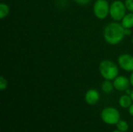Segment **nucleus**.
I'll list each match as a JSON object with an SVG mask.
<instances>
[{"label": "nucleus", "mask_w": 133, "mask_h": 132, "mask_svg": "<svg viewBox=\"0 0 133 132\" xmlns=\"http://www.w3.org/2000/svg\"><path fill=\"white\" fill-rule=\"evenodd\" d=\"M104 38L105 41L111 45H117L121 43L124 38L125 28L122 23L115 22L109 23L104 29L103 32Z\"/></svg>", "instance_id": "nucleus-1"}, {"label": "nucleus", "mask_w": 133, "mask_h": 132, "mask_svg": "<svg viewBox=\"0 0 133 132\" xmlns=\"http://www.w3.org/2000/svg\"><path fill=\"white\" fill-rule=\"evenodd\" d=\"M99 72L107 80H114L119 72L118 65L111 60H103L99 65Z\"/></svg>", "instance_id": "nucleus-2"}, {"label": "nucleus", "mask_w": 133, "mask_h": 132, "mask_svg": "<svg viewBox=\"0 0 133 132\" xmlns=\"http://www.w3.org/2000/svg\"><path fill=\"white\" fill-rule=\"evenodd\" d=\"M126 9L125 2L121 0H115L110 5L109 15L115 21H122L123 17L126 15Z\"/></svg>", "instance_id": "nucleus-3"}, {"label": "nucleus", "mask_w": 133, "mask_h": 132, "mask_svg": "<svg viewBox=\"0 0 133 132\" xmlns=\"http://www.w3.org/2000/svg\"><path fill=\"white\" fill-rule=\"evenodd\" d=\"M101 117L102 121L109 125L117 124V123L121 120L120 119V113L115 108L112 107H108L102 110Z\"/></svg>", "instance_id": "nucleus-4"}, {"label": "nucleus", "mask_w": 133, "mask_h": 132, "mask_svg": "<svg viewBox=\"0 0 133 132\" xmlns=\"http://www.w3.org/2000/svg\"><path fill=\"white\" fill-rule=\"evenodd\" d=\"M93 10L97 19H104L110 13V4L108 0H97L94 4Z\"/></svg>", "instance_id": "nucleus-5"}, {"label": "nucleus", "mask_w": 133, "mask_h": 132, "mask_svg": "<svg viewBox=\"0 0 133 132\" xmlns=\"http://www.w3.org/2000/svg\"><path fill=\"white\" fill-rule=\"evenodd\" d=\"M119 67L125 72H133V56L129 54H122L118 56Z\"/></svg>", "instance_id": "nucleus-6"}, {"label": "nucleus", "mask_w": 133, "mask_h": 132, "mask_svg": "<svg viewBox=\"0 0 133 132\" xmlns=\"http://www.w3.org/2000/svg\"><path fill=\"white\" fill-rule=\"evenodd\" d=\"M113 84L115 89L120 92L125 91L129 88V86L131 85L129 79L124 75H118L113 80Z\"/></svg>", "instance_id": "nucleus-7"}, {"label": "nucleus", "mask_w": 133, "mask_h": 132, "mask_svg": "<svg viewBox=\"0 0 133 132\" xmlns=\"http://www.w3.org/2000/svg\"><path fill=\"white\" fill-rule=\"evenodd\" d=\"M100 100V93L95 89H89L85 94V101L89 105H95Z\"/></svg>", "instance_id": "nucleus-8"}, {"label": "nucleus", "mask_w": 133, "mask_h": 132, "mask_svg": "<svg viewBox=\"0 0 133 132\" xmlns=\"http://www.w3.org/2000/svg\"><path fill=\"white\" fill-rule=\"evenodd\" d=\"M122 25L124 28L132 29L133 27V12L127 13L122 19Z\"/></svg>", "instance_id": "nucleus-9"}, {"label": "nucleus", "mask_w": 133, "mask_h": 132, "mask_svg": "<svg viewBox=\"0 0 133 132\" xmlns=\"http://www.w3.org/2000/svg\"><path fill=\"white\" fill-rule=\"evenodd\" d=\"M132 100L130 96V95L128 94H125L122 95L118 100L119 105L122 107V108H129L132 104Z\"/></svg>", "instance_id": "nucleus-10"}, {"label": "nucleus", "mask_w": 133, "mask_h": 132, "mask_svg": "<svg viewBox=\"0 0 133 132\" xmlns=\"http://www.w3.org/2000/svg\"><path fill=\"white\" fill-rule=\"evenodd\" d=\"M114 89H115L114 84H113V82H111V80L105 79L101 84V89L104 93L109 94L114 90Z\"/></svg>", "instance_id": "nucleus-11"}, {"label": "nucleus", "mask_w": 133, "mask_h": 132, "mask_svg": "<svg viewBox=\"0 0 133 132\" xmlns=\"http://www.w3.org/2000/svg\"><path fill=\"white\" fill-rule=\"evenodd\" d=\"M9 13V7L5 3H0V18L4 19Z\"/></svg>", "instance_id": "nucleus-12"}, {"label": "nucleus", "mask_w": 133, "mask_h": 132, "mask_svg": "<svg viewBox=\"0 0 133 132\" xmlns=\"http://www.w3.org/2000/svg\"><path fill=\"white\" fill-rule=\"evenodd\" d=\"M116 126H117L118 130H119V131H121L122 132H126L129 130V124L125 121H122V120H120L117 123Z\"/></svg>", "instance_id": "nucleus-13"}, {"label": "nucleus", "mask_w": 133, "mask_h": 132, "mask_svg": "<svg viewBox=\"0 0 133 132\" xmlns=\"http://www.w3.org/2000/svg\"><path fill=\"white\" fill-rule=\"evenodd\" d=\"M7 85H8L7 79L4 76H1L0 77V89L5 90L7 87Z\"/></svg>", "instance_id": "nucleus-14"}, {"label": "nucleus", "mask_w": 133, "mask_h": 132, "mask_svg": "<svg viewBox=\"0 0 133 132\" xmlns=\"http://www.w3.org/2000/svg\"><path fill=\"white\" fill-rule=\"evenodd\" d=\"M125 5L127 10H129L130 12H133V0H125Z\"/></svg>", "instance_id": "nucleus-15"}, {"label": "nucleus", "mask_w": 133, "mask_h": 132, "mask_svg": "<svg viewBox=\"0 0 133 132\" xmlns=\"http://www.w3.org/2000/svg\"><path fill=\"white\" fill-rule=\"evenodd\" d=\"M74 1L77 4L81 5H85L87 4H89L91 2V0H74Z\"/></svg>", "instance_id": "nucleus-16"}, {"label": "nucleus", "mask_w": 133, "mask_h": 132, "mask_svg": "<svg viewBox=\"0 0 133 132\" xmlns=\"http://www.w3.org/2000/svg\"><path fill=\"white\" fill-rule=\"evenodd\" d=\"M131 33H132L131 29H126V28H125V36H129Z\"/></svg>", "instance_id": "nucleus-17"}, {"label": "nucleus", "mask_w": 133, "mask_h": 132, "mask_svg": "<svg viewBox=\"0 0 133 132\" xmlns=\"http://www.w3.org/2000/svg\"><path fill=\"white\" fill-rule=\"evenodd\" d=\"M129 113L132 116H133V103L129 107Z\"/></svg>", "instance_id": "nucleus-18"}, {"label": "nucleus", "mask_w": 133, "mask_h": 132, "mask_svg": "<svg viewBox=\"0 0 133 132\" xmlns=\"http://www.w3.org/2000/svg\"><path fill=\"white\" fill-rule=\"evenodd\" d=\"M129 81H130V84L133 86V72H132V74L129 77Z\"/></svg>", "instance_id": "nucleus-19"}, {"label": "nucleus", "mask_w": 133, "mask_h": 132, "mask_svg": "<svg viewBox=\"0 0 133 132\" xmlns=\"http://www.w3.org/2000/svg\"><path fill=\"white\" fill-rule=\"evenodd\" d=\"M125 92L126 93V94H128V95H130V94H131V93H132V90H130L129 89H126Z\"/></svg>", "instance_id": "nucleus-20"}, {"label": "nucleus", "mask_w": 133, "mask_h": 132, "mask_svg": "<svg viewBox=\"0 0 133 132\" xmlns=\"http://www.w3.org/2000/svg\"><path fill=\"white\" fill-rule=\"evenodd\" d=\"M130 96H131V98H132V100L133 101V90H132V93L130 94Z\"/></svg>", "instance_id": "nucleus-21"}, {"label": "nucleus", "mask_w": 133, "mask_h": 132, "mask_svg": "<svg viewBox=\"0 0 133 132\" xmlns=\"http://www.w3.org/2000/svg\"><path fill=\"white\" fill-rule=\"evenodd\" d=\"M113 132H122V131H119V130H116V131H114Z\"/></svg>", "instance_id": "nucleus-22"}, {"label": "nucleus", "mask_w": 133, "mask_h": 132, "mask_svg": "<svg viewBox=\"0 0 133 132\" xmlns=\"http://www.w3.org/2000/svg\"><path fill=\"white\" fill-rule=\"evenodd\" d=\"M132 44H133V37H132Z\"/></svg>", "instance_id": "nucleus-23"}]
</instances>
